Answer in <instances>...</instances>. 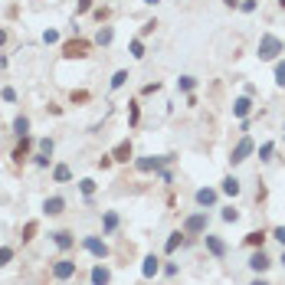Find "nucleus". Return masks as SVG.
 Instances as JSON below:
<instances>
[{
	"instance_id": "1",
	"label": "nucleus",
	"mask_w": 285,
	"mask_h": 285,
	"mask_svg": "<svg viewBox=\"0 0 285 285\" xmlns=\"http://www.w3.org/2000/svg\"><path fill=\"white\" fill-rule=\"evenodd\" d=\"M282 50H285V43H282L279 36H272V33H262V39H259V59L272 62Z\"/></svg>"
},
{
	"instance_id": "2",
	"label": "nucleus",
	"mask_w": 285,
	"mask_h": 285,
	"mask_svg": "<svg viewBox=\"0 0 285 285\" xmlns=\"http://www.w3.org/2000/svg\"><path fill=\"white\" fill-rule=\"evenodd\" d=\"M207 226H210V217H207V210H200V213H193V217L184 220V233H187V236L207 233Z\"/></svg>"
},
{
	"instance_id": "3",
	"label": "nucleus",
	"mask_w": 285,
	"mask_h": 285,
	"mask_svg": "<svg viewBox=\"0 0 285 285\" xmlns=\"http://www.w3.org/2000/svg\"><path fill=\"white\" fill-rule=\"evenodd\" d=\"M174 161V154H164V157H138V161H135V168L138 171H141V174H151V171H161L164 168V164H171Z\"/></svg>"
},
{
	"instance_id": "4",
	"label": "nucleus",
	"mask_w": 285,
	"mask_h": 285,
	"mask_svg": "<svg viewBox=\"0 0 285 285\" xmlns=\"http://www.w3.org/2000/svg\"><path fill=\"white\" fill-rule=\"evenodd\" d=\"M62 56L66 59H86L89 56V39H69L62 46Z\"/></svg>"
},
{
	"instance_id": "5",
	"label": "nucleus",
	"mask_w": 285,
	"mask_h": 285,
	"mask_svg": "<svg viewBox=\"0 0 285 285\" xmlns=\"http://www.w3.org/2000/svg\"><path fill=\"white\" fill-rule=\"evenodd\" d=\"M82 246H86V249H89V253H92L99 262L108 256V246H105V239H99V236H86V239H82Z\"/></svg>"
},
{
	"instance_id": "6",
	"label": "nucleus",
	"mask_w": 285,
	"mask_h": 285,
	"mask_svg": "<svg viewBox=\"0 0 285 285\" xmlns=\"http://www.w3.org/2000/svg\"><path fill=\"white\" fill-rule=\"evenodd\" d=\"M249 154H253V138H242V141L233 148V154H229V164H242Z\"/></svg>"
},
{
	"instance_id": "7",
	"label": "nucleus",
	"mask_w": 285,
	"mask_h": 285,
	"mask_svg": "<svg viewBox=\"0 0 285 285\" xmlns=\"http://www.w3.org/2000/svg\"><path fill=\"white\" fill-rule=\"evenodd\" d=\"M53 275H56L59 282H66V279H72L75 275V262H69V259H59L56 266H53Z\"/></svg>"
},
{
	"instance_id": "8",
	"label": "nucleus",
	"mask_w": 285,
	"mask_h": 285,
	"mask_svg": "<svg viewBox=\"0 0 285 285\" xmlns=\"http://www.w3.org/2000/svg\"><path fill=\"white\" fill-rule=\"evenodd\" d=\"M269 266H272V259H269V256L262 253V249H256V253L249 256V269H253V272H266Z\"/></svg>"
},
{
	"instance_id": "9",
	"label": "nucleus",
	"mask_w": 285,
	"mask_h": 285,
	"mask_svg": "<svg viewBox=\"0 0 285 285\" xmlns=\"http://www.w3.org/2000/svg\"><path fill=\"white\" fill-rule=\"evenodd\" d=\"M157 272H161V259H157V256H144V266H141V275H144V279H154Z\"/></svg>"
},
{
	"instance_id": "10",
	"label": "nucleus",
	"mask_w": 285,
	"mask_h": 285,
	"mask_svg": "<svg viewBox=\"0 0 285 285\" xmlns=\"http://www.w3.org/2000/svg\"><path fill=\"white\" fill-rule=\"evenodd\" d=\"M203 242H207V249H210L217 259H223V256H226V242L220 239V236H210V233H207V239H203Z\"/></svg>"
},
{
	"instance_id": "11",
	"label": "nucleus",
	"mask_w": 285,
	"mask_h": 285,
	"mask_svg": "<svg viewBox=\"0 0 285 285\" xmlns=\"http://www.w3.org/2000/svg\"><path fill=\"white\" fill-rule=\"evenodd\" d=\"M62 210H66V200H62V197H46L43 213H50V217H59Z\"/></svg>"
},
{
	"instance_id": "12",
	"label": "nucleus",
	"mask_w": 285,
	"mask_h": 285,
	"mask_svg": "<svg viewBox=\"0 0 285 285\" xmlns=\"http://www.w3.org/2000/svg\"><path fill=\"white\" fill-rule=\"evenodd\" d=\"M30 144H33V138H30V135L20 138V144L13 148V161H17V164H23V161H26V151H30Z\"/></svg>"
},
{
	"instance_id": "13",
	"label": "nucleus",
	"mask_w": 285,
	"mask_h": 285,
	"mask_svg": "<svg viewBox=\"0 0 285 285\" xmlns=\"http://www.w3.org/2000/svg\"><path fill=\"white\" fill-rule=\"evenodd\" d=\"M249 112H253V99H249V95H242V99L233 102V115L236 118H246Z\"/></svg>"
},
{
	"instance_id": "14",
	"label": "nucleus",
	"mask_w": 285,
	"mask_h": 285,
	"mask_svg": "<svg viewBox=\"0 0 285 285\" xmlns=\"http://www.w3.org/2000/svg\"><path fill=\"white\" fill-rule=\"evenodd\" d=\"M112 157H115V161H121V164H128V161H131V141H121V144H115Z\"/></svg>"
},
{
	"instance_id": "15",
	"label": "nucleus",
	"mask_w": 285,
	"mask_h": 285,
	"mask_svg": "<svg viewBox=\"0 0 285 285\" xmlns=\"http://www.w3.org/2000/svg\"><path fill=\"white\" fill-rule=\"evenodd\" d=\"M197 203H200V207H213V203H217V190H210V187H200V190H197Z\"/></svg>"
},
{
	"instance_id": "16",
	"label": "nucleus",
	"mask_w": 285,
	"mask_h": 285,
	"mask_svg": "<svg viewBox=\"0 0 285 285\" xmlns=\"http://www.w3.org/2000/svg\"><path fill=\"white\" fill-rule=\"evenodd\" d=\"M184 229H174V233L168 236V242H164V253H177V246H180V242H184Z\"/></svg>"
},
{
	"instance_id": "17",
	"label": "nucleus",
	"mask_w": 285,
	"mask_h": 285,
	"mask_svg": "<svg viewBox=\"0 0 285 285\" xmlns=\"http://www.w3.org/2000/svg\"><path fill=\"white\" fill-rule=\"evenodd\" d=\"M53 239H56L59 249H72V246H75V239H72V233H69V229H59V233H53Z\"/></svg>"
},
{
	"instance_id": "18",
	"label": "nucleus",
	"mask_w": 285,
	"mask_h": 285,
	"mask_svg": "<svg viewBox=\"0 0 285 285\" xmlns=\"http://www.w3.org/2000/svg\"><path fill=\"white\" fill-rule=\"evenodd\" d=\"M112 282V272H108L105 266H95L92 269V285H108Z\"/></svg>"
},
{
	"instance_id": "19",
	"label": "nucleus",
	"mask_w": 285,
	"mask_h": 285,
	"mask_svg": "<svg viewBox=\"0 0 285 285\" xmlns=\"http://www.w3.org/2000/svg\"><path fill=\"white\" fill-rule=\"evenodd\" d=\"M13 135H17V138H23V135H30V118H26V115H20V118H13Z\"/></svg>"
},
{
	"instance_id": "20",
	"label": "nucleus",
	"mask_w": 285,
	"mask_h": 285,
	"mask_svg": "<svg viewBox=\"0 0 285 285\" xmlns=\"http://www.w3.org/2000/svg\"><path fill=\"white\" fill-rule=\"evenodd\" d=\"M53 180H56V184H69V180H72V171H69L66 164H56V168H53Z\"/></svg>"
},
{
	"instance_id": "21",
	"label": "nucleus",
	"mask_w": 285,
	"mask_h": 285,
	"mask_svg": "<svg viewBox=\"0 0 285 285\" xmlns=\"http://www.w3.org/2000/svg\"><path fill=\"white\" fill-rule=\"evenodd\" d=\"M112 39H115L112 26H102V30H99V36H95V43H99V46H108V43H112Z\"/></svg>"
},
{
	"instance_id": "22",
	"label": "nucleus",
	"mask_w": 285,
	"mask_h": 285,
	"mask_svg": "<svg viewBox=\"0 0 285 285\" xmlns=\"http://www.w3.org/2000/svg\"><path fill=\"white\" fill-rule=\"evenodd\" d=\"M262 242H266V233H262V229H253V233L246 236V246H259L262 249Z\"/></svg>"
},
{
	"instance_id": "23",
	"label": "nucleus",
	"mask_w": 285,
	"mask_h": 285,
	"mask_svg": "<svg viewBox=\"0 0 285 285\" xmlns=\"http://www.w3.org/2000/svg\"><path fill=\"white\" fill-rule=\"evenodd\" d=\"M223 193L236 197V193H239V180H236V177H226V180H223Z\"/></svg>"
},
{
	"instance_id": "24",
	"label": "nucleus",
	"mask_w": 285,
	"mask_h": 285,
	"mask_svg": "<svg viewBox=\"0 0 285 285\" xmlns=\"http://www.w3.org/2000/svg\"><path fill=\"white\" fill-rule=\"evenodd\" d=\"M193 86H197L193 75H180V79H177V89H184V92H193Z\"/></svg>"
},
{
	"instance_id": "25",
	"label": "nucleus",
	"mask_w": 285,
	"mask_h": 285,
	"mask_svg": "<svg viewBox=\"0 0 285 285\" xmlns=\"http://www.w3.org/2000/svg\"><path fill=\"white\" fill-rule=\"evenodd\" d=\"M79 190L86 193V197H92V193H95V180H92V177H82V180H79Z\"/></svg>"
},
{
	"instance_id": "26",
	"label": "nucleus",
	"mask_w": 285,
	"mask_h": 285,
	"mask_svg": "<svg viewBox=\"0 0 285 285\" xmlns=\"http://www.w3.org/2000/svg\"><path fill=\"white\" fill-rule=\"evenodd\" d=\"M125 82H128V69H118V72L112 75V89H121Z\"/></svg>"
},
{
	"instance_id": "27",
	"label": "nucleus",
	"mask_w": 285,
	"mask_h": 285,
	"mask_svg": "<svg viewBox=\"0 0 285 285\" xmlns=\"http://www.w3.org/2000/svg\"><path fill=\"white\" fill-rule=\"evenodd\" d=\"M115 229H118V213L108 210L105 213V233H115Z\"/></svg>"
},
{
	"instance_id": "28",
	"label": "nucleus",
	"mask_w": 285,
	"mask_h": 285,
	"mask_svg": "<svg viewBox=\"0 0 285 285\" xmlns=\"http://www.w3.org/2000/svg\"><path fill=\"white\" fill-rule=\"evenodd\" d=\"M36 229H39V226H36V220H30V223L23 226V242H30L33 236H36Z\"/></svg>"
},
{
	"instance_id": "29",
	"label": "nucleus",
	"mask_w": 285,
	"mask_h": 285,
	"mask_svg": "<svg viewBox=\"0 0 285 285\" xmlns=\"http://www.w3.org/2000/svg\"><path fill=\"white\" fill-rule=\"evenodd\" d=\"M131 56H135V59H144V43H141V39H131Z\"/></svg>"
},
{
	"instance_id": "30",
	"label": "nucleus",
	"mask_w": 285,
	"mask_h": 285,
	"mask_svg": "<svg viewBox=\"0 0 285 285\" xmlns=\"http://www.w3.org/2000/svg\"><path fill=\"white\" fill-rule=\"evenodd\" d=\"M272 151H275V144H272V141H266V144L259 148V157H262V161H272Z\"/></svg>"
},
{
	"instance_id": "31",
	"label": "nucleus",
	"mask_w": 285,
	"mask_h": 285,
	"mask_svg": "<svg viewBox=\"0 0 285 285\" xmlns=\"http://www.w3.org/2000/svg\"><path fill=\"white\" fill-rule=\"evenodd\" d=\"M223 220H226V223H236V220H239V210H236V207H226V210H223Z\"/></svg>"
},
{
	"instance_id": "32",
	"label": "nucleus",
	"mask_w": 285,
	"mask_h": 285,
	"mask_svg": "<svg viewBox=\"0 0 285 285\" xmlns=\"http://www.w3.org/2000/svg\"><path fill=\"white\" fill-rule=\"evenodd\" d=\"M275 82L285 89V62H275Z\"/></svg>"
},
{
	"instance_id": "33",
	"label": "nucleus",
	"mask_w": 285,
	"mask_h": 285,
	"mask_svg": "<svg viewBox=\"0 0 285 285\" xmlns=\"http://www.w3.org/2000/svg\"><path fill=\"white\" fill-rule=\"evenodd\" d=\"M10 259H13V249L10 246H0V266H7Z\"/></svg>"
},
{
	"instance_id": "34",
	"label": "nucleus",
	"mask_w": 285,
	"mask_h": 285,
	"mask_svg": "<svg viewBox=\"0 0 285 285\" xmlns=\"http://www.w3.org/2000/svg\"><path fill=\"white\" fill-rule=\"evenodd\" d=\"M128 121L138 125V102H128Z\"/></svg>"
},
{
	"instance_id": "35",
	"label": "nucleus",
	"mask_w": 285,
	"mask_h": 285,
	"mask_svg": "<svg viewBox=\"0 0 285 285\" xmlns=\"http://www.w3.org/2000/svg\"><path fill=\"white\" fill-rule=\"evenodd\" d=\"M53 148H56L53 138H43V141H39V151H43V154H53Z\"/></svg>"
},
{
	"instance_id": "36",
	"label": "nucleus",
	"mask_w": 285,
	"mask_h": 285,
	"mask_svg": "<svg viewBox=\"0 0 285 285\" xmlns=\"http://www.w3.org/2000/svg\"><path fill=\"white\" fill-rule=\"evenodd\" d=\"M92 4H95V0H75V10L86 13V10H92Z\"/></svg>"
},
{
	"instance_id": "37",
	"label": "nucleus",
	"mask_w": 285,
	"mask_h": 285,
	"mask_svg": "<svg viewBox=\"0 0 285 285\" xmlns=\"http://www.w3.org/2000/svg\"><path fill=\"white\" fill-rule=\"evenodd\" d=\"M43 43H59V33L56 30H46L43 33Z\"/></svg>"
},
{
	"instance_id": "38",
	"label": "nucleus",
	"mask_w": 285,
	"mask_h": 285,
	"mask_svg": "<svg viewBox=\"0 0 285 285\" xmlns=\"http://www.w3.org/2000/svg\"><path fill=\"white\" fill-rule=\"evenodd\" d=\"M108 13H112V10H108V7H99V10H95L92 17H95V20H99V23H102V20H108Z\"/></svg>"
},
{
	"instance_id": "39",
	"label": "nucleus",
	"mask_w": 285,
	"mask_h": 285,
	"mask_svg": "<svg viewBox=\"0 0 285 285\" xmlns=\"http://www.w3.org/2000/svg\"><path fill=\"white\" fill-rule=\"evenodd\" d=\"M72 102H79V105H82V102H89V92H86V89H79V92H72Z\"/></svg>"
},
{
	"instance_id": "40",
	"label": "nucleus",
	"mask_w": 285,
	"mask_h": 285,
	"mask_svg": "<svg viewBox=\"0 0 285 285\" xmlns=\"http://www.w3.org/2000/svg\"><path fill=\"white\" fill-rule=\"evenodd\" d=\"M272 239H279L282 246H285V226H275V229H272Z\"/></svg>"
},
{
	"instance_id": "41",
	"label": "nucleus",
	"mask_w": 285,
	"mask_h": 285,
	"mask_svg": "<svg viewBox=\"0 0 285 285\" xmlns=\"http://www.w3.org/2000/svg\"><path fill=\"white\" fill-rule=\"evenodd\" d=\"M36 168H50V154H43V151H39V154H36Z\"/></svg>"
},
{
	"instance_id": "42",
	"label": "nucleus",
	"mask_w": 285,
	"mask_h": 285,
	"mask_svg": "<svg viewBox=\"0 0 285 285\" xmlns=\"http://www.w3.org/2000/svg\"><path fill=\"white\" fill-rule=\"evenodd\" d=\"M157 89H161V82H148V86H144V89H141V92H144V95H154V92H157Z\"/></svg>"
},
{
	"instance_id": "43",
	"label": "nucleus",
	"mask_w": 285,
	"mask_h": 285,
	"mask_svg": "<svg viewBox=\"0 0 285 285\" xmlns=\"http://www.w3.org/2000/svg\"><path fill=\"white\" fill-rule=\"evenodd\" d=\"M112 161H115L112 154H102V157H99V168H102V171H105V168H112Z\"/></svg>"
},
{
	"instance_id": "44",
	"label": "nucleus",
	"mask_w": 285,
	"mask_h": 285,
	"mask_svg": "<svg viewBox=\"0 0 285 285\" xmlns=\"http://www.w3.org/2000/svg\"><path fill=\"white\" fill-rule=\"evenodd\" d=\"M154 26H157V23H154V20H148V23H144V26H141V36H151V33H154Z\"/></svg>"
},
{
	"instance_id": "45",
	"label": "nucleus",
	"mask_w": 285,
	"mask_h": 285,
	"mask_svg": "<svg viewBox=\"0 0 285 285\" xmlns=\"http://www.w3.org/2000/svg\"><path fill=\"white\" fill-rule=\"evenodd\" d=\"M239 10H242V13H253V10H256V0H242Z\"/></svg>"
},
{
	"instance_id": "46",
	"label": "nucleus",
	"mask_w": 285,
	"mask_h": 285,
	"mask_svg": "<svg viewBox=\"0 0 285 285\" xmlns=\"http://www.w3.org/2000/svg\"><path fill=\"white\" fill-rule=\"evenodd\" d=\"M0 95H4V102H17V92H13V89H4Z\"/></svg>"
},
{
	"instance_id": "47",
	"label": "nucleus",
	"mask_w": 285,
	"mask_h": 285,
	"mask_svg": "<svg viewBox=\"0 0 285 285\" xmlns=\"http://www.w3.org/2000/svg\"><path fill=\"white\" fill-rule=\"evenodd\" d=\"M7 43V30H4V26H0V46H4Z\"/></svg>"
},
{
	"instance_id": "48",
	"label": "nucleus",
	"mask_w": 285,
	"mask_h": 285,
	"mask_svg": "<svg viewBox=\"0 0 285 285\" xmlns=\"http://www.w3.org/2000/svg\"><path fill=\"white\" fill-rule=\"evenodd\" d=\"M223 4H226V7H239V0H223Z\"/></svg>"
},
{
	"instance_id": "49",
	"label": "nucleus",
	"mask_w": 285,
	"mask_h": 285,
	"mask_svg": "<svg viewBox=\"0 0 285 285\" xmlns=\"http://www.w3.org/2000/svg\"><path fill=\"white\" fill-rule=\"evenodd\" d=\"M253 285H269V282H262V279H256V282H253Z\"/></svg>"
},
{
	"instance_id": "50",
	"label": "nucleus",
	"mask_w": 285,
	"mask_h": 285,
	"mask_svg": "<svg viewBox=\"0 0 285 285\" xmlns=\"http://www.w3.org/2000/svg\"><path fill=\"white\" fill-rule=\"evenodd\" d=\"M144 4H157V0H144Z\"/></svg>"
},
{
	"instance_id": "51",
	"label": "nucleus",
	"mask_w": 285,
	"mask_h": 285,
	"mask_svg": "<svg viewBox=\"0 0 285 285\" xmlns=\"http://www.w3.org/2000/svg\"><path fill=\"white\" fill-rule=\"evenodd\" d=\"M279 4H282V7H285V0H279Z\"/></svg>"
},
{
	"instance_id": "52",
	"label": "nucleus",
	"mask_w": 285,
	"mask_h": 285,
	"mask_svg": "<svg viewBox=\"0 0 285 285\" xmlns=\"http://www.w3.org/2000/svg\"><path fill=\"white\" fill-rule=\"evenodd\" d=\"M282 262H285V253H282Z\"/></svg>"
}]
</instances>
